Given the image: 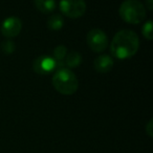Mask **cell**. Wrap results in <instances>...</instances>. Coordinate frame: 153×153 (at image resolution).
Segmentation results:
<instances>
[{"instance_id": "cell-1", "label": "cell", "mask_w": 153, "mask_h": 153, "mask_svg": "<svg viewBox=\"0 0 153 153\" xmlns=\"http://www.w3.org/2000/svg\"><path fill=\"white\" fill-rule=\"evenodd\" d=\"M140 38L131 30H122L114 35L110 45L111 56L115 59L126 60L132 58L138 51Z\"/></svg>"}, {"instance_id": "cell-2", "label": "cell", "mask_w": 153, "mask_h": 153, "mask_svg": "<svg viewBox=\"0 0 153 153\" xmlns=\"http://www.w3.org/2000/svg\"><path fill=\"white\" fill-rule=\"evenodd\" d=\"M53 86L59 94L71 96L79 88V81L71 69L62 67L55 72L51 80Z\"/></svg>"}, {"instance_id": "cell-3", "label": "cell", "mask_w": 153, "mask_h": 153, "mask_svg": "<svg viewBox=\"0 0 153 153\" xmlns=\"http://www.w3.org/2000/svg\"><path fill=\"white\" fill-rule=\"evenodd\" d=\"M120 17L129 24H140L147 15L145 5L138 0H124L119 9Z\"/></svg>"}, {"instance_id": "cell-4", "label": "cell", "mask_w": 153, "mask_h": 153, "mask_svg": "<svg viewBox=\"0 0 153 153\" xmlns=\"http://www.w3.org/2000/svg\"><path fill=\"white\" fill-rule=\"evenodd\" d=\"M59 7L61 13L71 19L82 17L86 12L85 0H61Z\"/></svg>"}, {"instance_id": "cell-5", "label": "cell", "mask_w": 153, "mask_h": 153, "mask_svg": "<svg viewBox=\"0 0 153 153\" xmlns=\"http://www.w3.org/2000/svg\"><path fill=\"white\" fill-rule=\"evenodd\" d=\"M61 65H64L63 61H57L51 56H40L36 58L33 63L34 71L38 74H48L55 71L56 69H60Z\"/></svg>"}, {"instance_id": "cell-6", "label": "cell", "mask_w": 153, "mask_h": 153, "mask_svg": "<svg viewBox=\"0 0 153 153\" xmlns=\"http://www.w3.org/2000/svg\"><path fill=\"white\" fill-rule=\"evenodd\" d=\"M86 42L92 51L102 53L108 46V37L104 30L100 28H94L88 32L86 36Z\"/></svg>"}, {"instance_id": "cell-7", "label": "cell", "mask_w": 153, "mask_h": 153, "mask_svg": "<svg viewBox=\"0 0 153 153\" xmlns=\"http://www.w3.org/2000/svg\"><path fill=\"white\" fill-rule=\"evenodd\" d=\"M22 30V22L17 17H9L1 23V34L7 39L17 37Z\"/></svg>"}, {"instance_id": "cell-8", "label": "cell", "mask_w": 153, "mask_h": 153, "mask_svg": "<svg viewBox=\"0 0 153 153\" xmlns=\"http://www.w3.org/2000/svg\"><path fill=\"white\" fill-rule=\"evenodd\" d=\"M113 67V59L108 55H101L94 61V68L99 74H107Z\"/></svg>"}, {"instance_id": "cell-9", "label": "cell", "mask_w": 153, "mask_h": 153, "mask_svg": "<svg viewBox=\"0 0 153 153\" xmlns=\"http://www.w3.org/2000/svg\"><path fill=\"white\" fill-rule=\"evenodd\" d=\"M64 65L66 66V68L71 69V68L79 67L82 63V56L80 53L76 51H69V53H67L64 59Z\"/></svg>"}, {"instance_id": "cell-10", "label": "cell", "mask_w": 153, "mask_h": 153, "mask_svg": "<svg viewBox=\"0 0 153 153\" xmlns=\"http://www.w3.org/2000/svg\"><path fill=\"white\" fill-rule=\"evenodd\" d=\"M34 4L39 12L43 14H51L56 9V0H34Z\"/></svg>"}, {"instance_id": "cell-11", "label": "cell", "mask_w": 153, "mask_h": 153, "mask_svg": "<svg viewBox=\"0 0 153 153\" xmlns=\"http://www.w3.org/2000/svg\"><path fill=\"white\" fill-rule=\"evenodd\" d=\"M64 24V19L61 15H58V14H55V15L51 16L47 20V27L51 30H59L63 27Z\"/></svg>"}, {"instance_id": "cell-12", "label": "cell", "mask_w": 153, "mask_h": 153, "mask_svg": "<svg viewBox=\"0 0 153 153\" xmlns=\"http://www.w3.org/2000/svg\"><path fill=\"white\" fill-rule=\"evenodd\" d=\"M66 55H67V48L64 45H58L53 49V59L57 61H64Z\"/></svg>"}, {"instance_id": "cell-13", "label": "cell", "mask_w": 153, "mask_h": 153, "mask_svg": "<svg viewBox=\"0 0 153 153\" xmlns=\"http://www.w3.org/2000/svg\"><path fill=\"white\" fill-rule=\"evenodd\" d=\"M142 33H143V36H144L148 41H151L153 39L152 21H151V20H148L147 22H145V24L142 27Z\"/></svg>"}, {"instance_id": "cell-14", "label": "cell", "mask_w": 153, "mask_h": 153, "mask_svg": "<svg viewBox=\"0 0 153 153\" xmlns=\"http://www.w3.org/2000/svg\"><path fill=\"white\" fill-rule=\"evenodd\" d=\"M0 46H1V51H2L5 55H11V53H13L16 49L15 43H14L13 41L9 40V39L5 40V41H3Z\"/></svg>"}, {"instance_id": "cell-15", "label": "cell", "mask_w": 153, "mask_h": 153, "mask_svg": "<svg viewBox=\"0 0 153 153\" xmlns=\"http://www.w3.org/2000/svg\"><path fill=\"white\" fill-rule=\"evenodd\" d=\"M153 121L152 120H150L149 121V123L147 124V126H146V132H147V134H148L150 137H152V135H153V132H152V127H153Z\"/></svg>"}, {"instance_id": "cell-16", "label": "cell", "mask_w": 153, "mask_h": 153, "mask_svg": "<svg viewBox=\"0 0 153 153\" xmlns=\"http://www.w3.org/2000/svg\"><path fill=\"white\" fill-rule=\"evenodd\" d=\"M145 4H146V7H148L149 11H152V7H153V0H145Z\"/></svg>"}]
</instances>
